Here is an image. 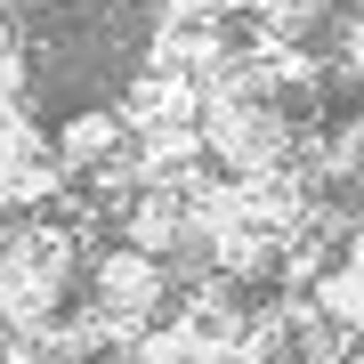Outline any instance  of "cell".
Listing matches in <instances>:
<instances>
[{
    "label": "cell",
    "instance_id": "1",
    "mask_svg": "<svg viewBox=\"0 0 364 364\" xmlns=\"http://www.w3.org/2000/svg\"><path fill=\"white\" fill-rule=\"evenodd\" d=\"M81 308L105 324V340L114 348H130V340H146L154 324H170V308H178V284H170L162 259H146V251L130 243H105L81 259Z\"/></svg>",
    "mask_w": 364,
    "mask_h": 364
}]
</instances>
